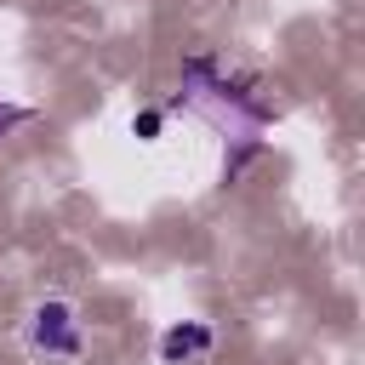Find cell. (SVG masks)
Wrapping results in <instances>:
<instances>
[{
	"label": "cell",
	"instance_id": "cell-3",
	"mask_svg": "<svg viewBox=\"0 0 365 365\" xmlns=\"http://www.w3.org/2000/svg\"><path fill=\"white\" fill-rule=\"evenodd\" d=\"M29 120V108H17V103H0V131H11V125H23Z\"/></svg>",
	"mask_w": 365,
	"mask_h": 365
},
{
	"label": "cell",
	"instance_id": "cell-2",
	"mask_svg": "<svg viewBox=\"0 0 365 365\" xmlns=\"http://www.w3.org/2000/svg\"><path fill=\"white\" fill-rule=\"evenodd\" d=\"M205 354H211V331L194 325V319H188V325H171V331L160 336V359H165V365H200Z\"/></svg>",
	"mask_w": 365,
	"mask_h": 365
},
{
	"label": "cell",
	"instance_id": "cell-1",
	"mask_svg": "<svg viewBox=\"0 0 365 365\" xmlns=\"http://www.w3.org/2000/svg\"><path fill=\"white\" fill-rule=\"evenodd\" d=\"M29 342L51 359H74L80 354V325H74V308L68 302H40L29 314Z\"/></svg>",
	"mask_w": 365,
	"mask_h": 365
}]
</instances>
